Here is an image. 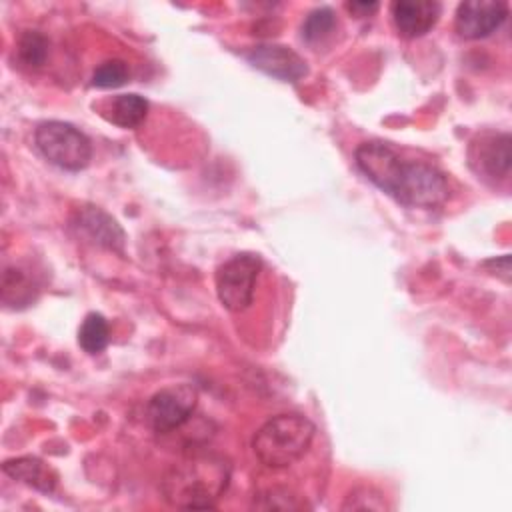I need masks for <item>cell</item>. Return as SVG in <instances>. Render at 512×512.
<instances>
[{"instance_id": "obj_1", "label": "cell", "mask_w": 512, "mask_h": 512, "mask_svg": "<svg viewBox=\"0 0 512 512\" xmlns=\"http://www.w3.org/2000/svg\"><path fill=\"white\" fill-rule=\"evenodd\" d=\"M362 174L408 208H438L448 200L446 176L432 164L404 158L392 144L370 140L354 152Z\"/></svg>"}, {"instance_id": "obj_2", "label": "cell", "mask_w": 512, "mask_h": 512, "mask_svg": "<svg viewBox=\"0 0 512 512\" xmlns=\"http://www.w3.org/2000/svg\"><path fill=\"white\" fill-rule=\"evenodd\" d=\"M232 476L230 462L212 452H192L172 464L160 490L164 500L182 510H208L226 494Z\"/></svg>"}, {"instance_id": "obj_3", "label": "cell", "mask_w": 512, "mask_h": 512, "mask_svg": "<svg viewBox=\"0 0 512 512\" xmlns=\"http://www.w3.org/2000/svg\"><path fill=\"white\" fill-rule=\"evenodd\" d=\"M314 424L302 414H278L266 420L252 438L256 458L272 468H288L298 462L314 440Z\"/></svg>"}, {"instance_id": "obj_4", "label": "cell", "mask_w": 512, "mask_h": 512, "mask_svg": "<svg viewBox=\"0 0 512 512\" xmlns=\"http://www.w3.org/2000/svg\"><path fill=\"white\" fill-rule=\"evenodd\" d=\"M34 142L50 164L68 172H80L92 160L88 136L62 120L42 122L34 132Z\"/></svg>"}, {"instance_id": "obj_5", "label": "cell", "mask_w": 512, "mask_h": 512, "mask_svg": "<svg viewBox=\"0 0 512 512\" xmlns=\"http://www.w3.org/2000/svg\"><path fill=\"white\" fill-rule=\"evenodd\" d=\"M260 268L262 260L250 252L236 254L220 264L214 276L216 296L228 312H244L252 304Z\"/></svg>"}, {"instance_id": "obj_6", "label": "cell", "mask_w": 512, "mask_h": 512, "mask_svg": "<svg viewBox=\"0 0 512 512\" xmlns=\"http://www.w3.org/2000/svg\"><path fill=\"white\" fill-rule=\"evenodd\" d=\"M198 394L190 384H172L158 390L146 406V416L154 432L170 434L184 426L194 414Z\"/></svg>"}, {"instance_id": "obj_7", "label": "cell", "mask_w": 512, "mask_h": 512, "mask_svg": "<svg viewBox=\"0 0 512 512\" xmlns=\"http://www.w3.org/2000/svg\"><path fill=\"white\" fill-rule=\"evenodd\" d=\"M508 18V4L500 0H468L458 4L454 28L464 40H480L494 34Z\"/></svg>"}, {"instance_id": "obj_8", "label": "cell", "mask_w": 512, "mask_h": 512, "mask_svg": "<svg viewBox=\"0 0 512 512\" xmlns=\"http://www.w3.org/2000/svg\"><path fill=\"white\" fill-rule=\"evenodd\" d=\"M246 60L282 82H298L308 74L304 58L284 44H258L246 52Z\"/></svg>"}, {"instance_id": "obj_9", "label": "cell", "mask_w": 512, "mask_h": 512, "mask_svg": "<svg viewBox=\"0 0 512 512\" xmlns=\"http://www.w3.org/2000/svg\"><path fill=\"white\" fill-rule=\"evenodd\" d=\"M510 134H484L470 146V164L478 174L506 180L510 176Z\"/></svg>"}, {"instance_id": "obj_10", "label": "cell", "mask_w": 512, "mask_h": 512, "mask_svg": "<svg viewBox=\"0 0 512 512\" xmlns=\"http://www.w3.org/2000/svg\"><path fill=\"white\" fill-rule=\"evenodd\" d=\"M442 14L434 0H398L392 4V20L400 36L420 38L428 34Z\"/></svg>"}, {"instance_id": "obj_11", "label": "cell", "mask_w": 512, "mask_h": 512, "mask_svg": "<svg viewBox=\"0 0 512 512\" xmlns=\"http://www.w3.org/2000/svg\"><path fill=\"white\" fill-rule=\"evenodd\" d=\"M76 226L98 246H104L108 250L114 252H124V230L118 226V222L108 216L104 210L94 208V206H86L78 212V220Z\"/></svg>"}, {"instance_id": "obj_12", "label": "cell", "mask_w": 512, "mask_h": 512, "mask_svg": "<svg viewBox=\"0 0 512 512\" xmlns=\"http://www.w3.org/2000/svg\"><path fill=\"white\" fill-rule=\"evenodd\" d=\"M2 470L12 480H18V482H22L38 492H44V494H50L58 484V474L36 456L10 458L2 464Z\"/></svg>"}, {"instance_id": "obj_13", "label": "cell", "mask_w": 512, "mask_h": 512, "mask_svg": "<svg viewBox=\"0 0 512 512\" xmlns=\"http://www.w3.org/2000/svg\"><path fill=\"white\" fill-rule=\"evenodd\" d=\"M148 112V102L140 94H120L112 100L110 120L120 128H136Z\"/></svg>"}, {"instance_id": "obj_14", "label": "cell", "mask_w": 512, "mask_h": 512, "mask_svg": "<svg viewBox=\"0 0 512 512\" xmlns=\"http://www.w3.org/2000/svg\"><path fill=\"white\" fill-rule=\"evenodd\" d=\"M34 282L22 268H6L2 276V300L8 306H24L34 300Z\"/></svg>"}, {"instance_id": "obj_15", "label": "cell", "mask_w": 512, "mask_h": 512, "mask_svg": "<svg viewBox=\"0 0 512 512\" xmlns=\"http://www.w3.org/2000/svg\"><path fill=\"white\" fill-rule=\"evenodd\" d=\"M110 340V328L100 312H90L78 330V344L88 354H100Z\"/></svg>"}, {"instance_id": "obj_16", "label": "cell", "mask_w": 512, "mask_h": 512, "mask_svg": "<svg viewBox=\"0 0 512 512\" xmlns=\"http://www.w3.org/2000/svg\"><path fill=\"white\" fill-rule=\"evenodd\" d=\"M334 28H336L334 10L328 6H320V8H314L302 22V38L308 44H316L326 36H330Z\"/></svg>"}, {"instance_id": "obj_17", "label": "cell", "mask_w": 512, "mask_h": 512, "mask_svg": "<svg viewBox=\"0 0 512 512\" xmlns=\"http://www.w3.org/2000/svg\"><path fill=\"white\" fill-rule=\"evenodd\" d=\"M18 56L30 68L42 66L48 56V40L36 30L24 32L18 42Z\"/></svg>"}, {"instance_id": "obj_18", "label": "cell", "mask_w": 512, "mask_h": 512, "mask_svg": "<svg viewBox=\"0 0 512 512\" xmlns=\"http://www.w3.org/2000/svg\"><path fill=\"white\" fill-rule=\"evenodd\" d=\"M252 506L262 510H298L304 504L286 488H268L254 496Z\"/></svg>"}, {"instance_id": "obj_19", "label": "cell", "mask_w": 512, "mask_h": 512, "mask_svg": "<svg viewBox=\"0 0 512 512\" xmlns=\"http://www.w3.org/2000/svg\"><path fill=\"white\" fill-rule=\"evenodd\" d=\"M130 72L124 60H106L92 74V86L96 88H118L128 80Z\"/></svg>"}, {"instance_id": "obj_20", "label": "cell", "mask_w": 512, "mask_h": 512, "mask_svg": "<svg viewBox=\"0 0 512 512\" xmlns=\"http://www.w3.org/2000/svg\"><path fill=\"white\" fill-rule=\"evenodd\" d=\"M384 496L376 492L374 488H356L346 496V502L342 504V510H386Z\"/></svg>"}, {"instance_id": "obj_21", "label": "cell", "mask_w": 512, "mask_h": 512, "mask_svg": "<svg viewBox=\"0 0 512 512\" xmlns=\"http://www.w3.org/2000/svg\"><path fill=\"white\" fill-rule=\"evenodd\" d=\"M378 2H348L346 8L348 12H352L354 16L358 18H366V16H372L376 10H378Z\"/></svg>"}, {"instance_id": "obj_22", "label": "cell", "mask_w": 512, "mask_h": 512, "mask_svg": "<svg viewBox=\"0 0 512 512\" xmlns=\"http://www.w3.org/2000/svg\"><path fill=\"white\" fill-rule=\"evenodd\" d=\"M484 266H494V270H498L496 276H500L504 282L510 280V256L508 254L500 256V258H494V260H488Z\"/></svg>"}]
</instances>
